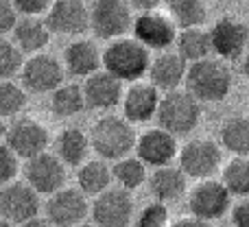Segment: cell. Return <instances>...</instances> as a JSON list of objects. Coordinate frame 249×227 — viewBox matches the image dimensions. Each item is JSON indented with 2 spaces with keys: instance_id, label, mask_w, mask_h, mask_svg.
<instances>
[{
  "instance_id": "1",
  "label": "cell",
  "mask_w": 249,
  "mask_h": 227,
  "mask_svg": "<svg viewBox=\"0 0 249 227\" xmlns=\"http://www.w3.org/2000/svg\"><path fill=\"white\" fill-rule=\"evenodd\" d=\"M186 92L199 103H219L232 90V70L221 59H208L190 64L186 72Z\"/></svg>"
},
{
  "instance_id": "2",
  "label": "cell",
  "mask_w": 249,
  "mask_h": 227,
  "mask_svg": "<svg viewBox=\"0 0 249 227\" xmlns=\"http://www.w3.org/2000/svg\"><path fill=\"white\" fill-rule=\"evenodd\" d=\"M151 55L140 42L133 37H123L112 42L103 51V70L118 81L138 83L144 74H149Z\"/></svg>"
},
{
  "instance_id": "3",
  "label": "cell",
  "mask_w": 249,
  "mask_h": 227,
  "mask_svg": "<svg viewBox=\"0 0 249 227\" xmlns=\"http://www.w3.org/2000/svg\"><path fill=\"white\" fill-rule=\"evenodd\" d=\"M136 140L138 136L131 122L121 116H103L96 120L90 131V146L103 159L112 162L129 157V153L136 149Z\"/></svg>"
},
{
  "instance_id": "4",
  "label": "cell",
  "mask_w": 249,
  "mask_h": 227,
  "mask_svg": "<svg viewBox=\"0 0 249 227\" xmlns=\"http://www.w3.org/2000/svg\"><path fill=\"white\" fill-rule=\"evenodd\" d=\"M155 120L158 127L171 136H186L195 131L201 120V103L186 90L168 92L160 99Z\"/></svg>"
},
{
  "instance_id": "5",
  "label": "cell",
  "mask_w": 249,
  "mask_h": 227,
  "mask_svg": "<svg viewBox=\"0 0 249 227\" xmlns=\"http://www.w3.org/2000/svg\"><path fill=\"white\" fill-rule=\"evenodd\" d=\"M177 162H179V171L186 177L197 181L212 179V175L221 171L223 164V151L214 140H190L181 146V151L177 153Z\"/></svg>"
},
{
  "instance_id": "6",
  "label": "cell",
  "mask_w": 249,
  "mask_h": 227,
  "mask_svg": "<svg viewBox=\"0 0 249 227\" xmlns=\"http://www.w3.org/2000/svg\"><path fill=\"white\" fill-rule=\"evenodd\" d=\"M133 26V13L123 0H96L90 4V29L96 37L116 42Z\"/></svg>"
},
{
  "instance_id": "7",
  "label": "cell",
  "mask_w": 249,
  "mask_h": 227,
  "mask_svg": "<svg viewBox=\"0 0 249 227\" xmlns=\"http://www.w3.org/2000/svg\"><path fill=\"white\" fill-rule=\"evenodd\" d=\"M42 210L39 194L26 181H11L0 188V219L11 225H24L26 221L37 219Z\"/></svg>"
},
{
  "instance_id": "8",
  "label": "cell",
  "mask_w": 249,
  "mask_h": 227,
  "mask_svg": "<svg viewBox=\"0 0 249 227\" xmlns=\"http://www.w3.org/2000/svg\"><path fill=\"white\" fill-rule=\"evenodd\" d=\"M133 39L140 42L146 51H160L164 52L171 48L177 39V26L168 17V13L162 11H149L138 13L133 17Z\"/></svg>"
},
{
  "instance_id": "9",
  "label": "cell",
  "mask_w": 249,
  "mask_h": 227,
  "mask_svg": "<svg viewBox=\"0 0 249 227\" xmlns=\"http://www.w3.org/2000/svg\"><path fill=\"white\" fill-rule=\"evenodd\" d=\"M210 46L216 59L236 61L247 52L249 46V26L236 17H221L210 31Z\"/></svg>"
},
{
  "instance_id": "10",
  "label": "cell",
  "mask_w": 249,
  "mask_h": 227,
  "mask_svg": "<svg viewBox=\"0 0 249 227\" xmlns=\"http://www.w3.org/2000/svg\"><path fill=\"white\" fill-rule=\"evenodd\" d=\"M230 203H232V197H230L228 188L223 186V181H199L188 192L190 214L199 221H206V223L221 219L230 210Z\"/></svg>"
},
{
  "instance_id": "11",
  "label": "cell",
  "mask_w": 249,
  "mask_h": 227,
  "mask_svg": "<svg viewBox=\"0 0 249 227\" xmlns=\"http://www.w3.org/2000/svg\"><path fill=\"white\" fill-rule=\"evenodd\" d=\"M7 146L18 155V159H33L37 155L46 153L48 146V131L42 122L33 118H13V122L7 127Z\"/></svg>"
},
{
  "instance_id": "12",
  "label": "cell",
  "mask_w": 249,
  "mask_h": 227,
  "mask_svg": "<svg viewBox=\"0 0 249 227\" xmlns=\"http://www.w3.org/2000/svg\"><path fill=\"white\" fill-rule=\"evenodd\" d=\"M94 227H129L133 221V199L131 192L123 188H109L94 197L90 208Z\"/></svg>"
},
{
  "instance_id": "13",
  "label": "cell",
  "mask_w": 249,
  "mask_h": 227,
  "mask_svg": "<svg viewBox=\"0 0 249 227\" xmlns=\"http://www.w3.org/2000/svg\"><path fill=\"white\" fill-rule=\"evenodd\" d=\"M22 83L26 90L35 92V94H46V92H55L64 86V64L59 59H55L53 55H33L24 61L20 70Z\"/></svg>"
},
{
  "instance_id": "14",
  "label": "cell",
  "mask_w": 249,
  "mask_h": 227,
  "mask_svg": "<svg viewBox=\"0 0 249 227\" xmlns=\"http://www.w3.org/2000/svg\"><path fill=\"white\" fill-rule=\"evenodd\" d=\"M90 214L88 197L79 188H61L46 203V219L53 227H77Z\"/></svg>"
},
{
  "instance_id": "15",
  "label": "cell",
  "mask_w": 249,
  "mask_h": 227,
  "mask_svg": "<svg viewBox=\"0 0 249 227\" xmlns=\"http://www.w3.org/2000/svg\"><path fill=\"white\" fill-rule=\"evenodd\" d=\"M48 31L59 35H81L90 29V7L81 0H55L44 16Z\"/></svg>"
},
{
  "instance_id": "16",
  "label": "cell",
  "mask_w": 249,
  "mask_h": 227,
  "mask_svg": "<svg viewBox=\"0 0 249 227\" xmlns=\"http://www.w3.org/2000/svg\"><path fill=\"white\" fill-rule=\"evenodd\" d=\"M26 184L37 194H55L66 184V166L55 153H42L24 166Z\"/></svg>"
},
{
  "instance_id": "17",
  "label": "cell",
  "mask_w": 249,
  "mask_h": 227,
  "mask_svg": "<svg viewBox=\"0 0 249 227\" xmlns=\"http://www.w3.org/2000/svg\"><path fill=\"white\" fill-rule=\"evenodd\" d=\"M177 153H179V149H177L175 136L166 133L160 127L140 133L136 140V157L144 166L151 168L171 166L173 159L177 157Z\"/></svg>"
},
{
  "instance_id": "18",
  "label": "cell",
  "mask_w": 249,
  "mask_h": 227,
  "mask_svg": "<svg viewBox=\"0 0 249 227\" xmlns=\"http://www.w3.org/2000/svg\"><path fill=\"white\" fill-rule=\"evenodd\" d=\"M83 99H86V107L99 109V112H107L114 109L118 103H123V83L107 74L105 70H99L96 74L86 79L81 86Z\"/></svg>"
},
{
  "instance_id": "19",
  "label": "cell",
  "mask_w": 249,
  "mask_h": 227,
  "mask_svg": "<svg viewBox=\"0 0 249 227\" xmlns=\"http://www.w3.org/2000/svg\"><path fill=\"white\" fill-rule=\"evenodd\" d=\"M186 72H188V64L177 52H171V51L160 52L155 59H151V66H149L151 86L158 92L162 90L166 94L179 90V86L186 81Z\"/></svg>"
},
{
  "instance_id": "20",
  "label": "cell",
  "mask_w": 249,
  "mask_h": 227,
  "mask_svg": "<svg viewBox=\"0 0 249 227\" xmlns=\"http://www.w3.org/2000/svg\"><path fill=\"white\" fill-rule=\"evenodd\" d=\"M103 66V52L96 48L94 42L90 39H77L68 44L64 51V70L72 77H92Z\"/></svg>"
},
{
  "instance_id": "21",
  "label": "cell",
  "mask_w": 249,
  "mask_h": 227,
  "mask_svg": "<svg viewBox=\"0 0 249 227\" xmlns=\"http://www.w3.org/2000/svg\"><path fill=\"white\" fill-rule=\"evenodd\" d=\"M160 92L151 83H133L123 96L124 120L129 122H146L158 114Z\"/></svg>"
},
{
  "instance_id": "22",
  "label": "cell",
  "mask_w": 249,
  "mask_h": 227,
  "mask_svg": "<svg viewBox=\"0 0 249 227\" xmlns=\"http://www.w3.org/2000/svg\"><path fill=\"white\" fill-rule=\"evenodd\" d=\"M149 190L153 194V199L158 203H171L177 201L186 194V188H188V177L179 171V166H162L155 168L149 175Z\"/></svg>"
},
{
  "instance_id": "23",
  "label": "cell",
  "mask_w": 249,
  "mask_h": 227,
  "mask_svg": "<svg viewBox=\"0 0 249 227\" xmlns=\"http://www.w3.org/2000/svg\"><path fill=\"white\" fill-rule=\"evenodd\" d=\"M90 149V138L77 127L64 129L55 140V155L64 166H83Z\"/></svg>"
},
{
  "instance_id": "24",
  "label": "cell",
  "mask_w": 249,
  "mask_h": 227,
  "mask_svg": "<svg viewBox=\"0 0 249 227\" xmlns=\"http://www.w3.org/2000/svg\"><path fill=\"white\" fill-rule=\"evenodd\" d=\"M48 39H51V31L42 17H20L13 29V44L22 52L39 55Z\"/></svg>"
},
{
  "instance_id": "25",
  "label": "cell",
  "mask_w": 249,
  "mask_h": 227,
  "mask_svg": "<svg viewBox=\"0 0 249 227\" xmlns=\"http://www.w3.org/2000/svg\"><path fill=\"white\" fill-rule=\"evenodd\" d=\"M112 168L101 159H92L79 166L77 171V184L86 197H99L105 190L112 188Z\"/></svg>"
},
{
  "instance_id": "26",
  "label": "cell",
  "mask_w": 249,
  "mask_h": 227,
  "mask_svg": "<svg viewBox=\"0 0 249 227\" xmlns=\"http://www.w3.org/2000/svg\"><path fill=\"white\" fill-rule=\"evenodd\" d=\"M221 146L234 157H249V118L232 116L221 124L219 131Z\"/></svg>"
},
{
  "instance_id": "27",
  "label": "cell",
  "mask_w": 249,
  "mask_h": 227,
  "mask_svg": "<svg viewBox=\"0 0 249 227\" xmlns=\"http://www.w3.org/2000/svg\"><path fill=\"white\" fill-rule=\"evenodd\" d=\"M177 46V55L186 61V64H197L210 57L212 46H210V35L203 29H188V31H179L175 39Z\"/></svg>"
},
{
  "instance_id": "28",
  "label": "cell",
  "mask_w": 249,
  "mask_h": 227,
  "mask_svg": "<svg viewBox=\"0 0 249 227\" xmlns=\"http://www.w3.org/2000/svg\"><path fill=\"white\" fill-rule=\"evenodd\" d=\"M166 7L168 17L181 31L201 29L208 20V4L201 2V0H171Z\"/></svg>"
},
{
  "instance_id": "29",
  "label": "cell",
  "mask_w": 249,
  "mask_h": 227,
  "mask_svg": "<svg viewBox=\"0 0 249 227\" xmlns=\"http://www.w3.org/2000/svg\"><path fill=\"white\" fill-rule=\"evenodd\" d=\"M51 109L59 118H72L86 109V99L83 90L77 83H64L59 90L53 92L51 96Z\"/></svg>"
},
{
  "instance_id": "30",
  "label": "cell",
  "mask_w": 249,
  "mask_h": 227,
  "mask_svg": "<svg viewBox=\"0 0 249 227\" xmlns=\"http://www.w3.org/2000/svg\"><path fill=\"white\" fill-rule=\"evenodd\" d=\"M223 186L230 197L249 199V157H234L225 164Z\"/></svg>"
},
{
  "instance_id": "31",
  "label": "cell",
  "mask_w": 249,
  "mask_h": 227,
  "mask_svg": "<svg viewBox=\"0 0 249 227\" xmlns=\"http://www.w3.org/2000/svg\"><path fill=\"white\" fill-rule=\"evenodd\" d=\"M112 177L121 184L123 190H127V192L140 188V186L149 179V175H146V166L138 157L118 159V162L112 166Z\"/></svg>"
},
{
  "instance_id": "32",
  "label": "cell",
  "mask_w": 249,
  "mask_h": 227,
  "mask_svg": "<svg viewBox=\"0 0 249 227\" xmlns=\"http://www.w3.org/2000/svg\"><path fill=\"white\" fill-rule=\"evenodd\" d=\"M26 107V92L13 81H0V118H20Z\"/></svg>"
},
{
  "instance_id": "33",
  "label": "cell",
  "mask_w": 249,
  "mask_h": 227,
  "mask_svg": "<svg viewBox=\"0 0 249 227\" xmlns=\"http://www.w3.org/2000/svg\"><path fill=\"white\" fill-rule=\"evenodd\" d=\"M24 66L22 59V51L13 44V39L0 37V79L2 81H11Z\"/></svg>"
},
{
  "instance_id": "34",
  "label": "cell",
  "mask_w": 249,
  "mask_h": 227,
  "mask_svg": "<svg viewBox=\"0 0 249 227\" xmlns=\"http://www.w3.org/2000/svg\"><path fill=\"white\" fill-rule=\"evenodd\" d=\"M133 227H171L168 223V208L164 203H149L142 208L138 219L133 221Z\"/></svg>"
},
{
  "instance_id": "35",
  "label": "cell",
  "mask_w": 249,
  "mask_h": 227,
  "mask_svg": "<svg viewBox=\"0 0 249 227\" xmlns=\"http://www.w3.org/2000/svg\"><path fill=\"white\" fill-rule=\"evenodd\" d=\"M18 175V155L7 144H0V188L9 186Z\"/></svg>"
},
{
  "instance_id": "36",
  "label": "cell",
  "mask_w": 249,
  "mask_h": 227,
  "mask_svg": "<svg viewBox=\"0 0 249 227\" xmlns=\"http://www.w3.org/2000/svg\"><path fill=\"white\" fill-rule=\"evenodd\" d=\"M13 7L22 17H39L48 13L51 2L48 0H13Z\"/></svg>"
},
{
  "instance_id": "37",
  "label": "cell",
  "mask_w": 249,
  "mask_h": 227,
  "mask_svg": "<svg viewBox=\"0 0 249 227\" xmlns=\"http://www.w3.org/2000/svg\"><path fill=\"white\" fill-rule=\"evenodd\" d=\"M18 20L20 17L13 7V0H0V37H4L9 31L16 29Z\"/></svg>"
},
{
  "instance_id": "38",
  "label": "cell",
  "mask_w": 249,
  "mask_h": 227,
  "mask_svg": "<svg viewBox=\"0 0 249 227\" xmlns=\"http://www.w3.org/2000/svg\"><path fill=\"white\" fill-rule=\"evenodd\" d=\"M232 223L234 227H249V199H241L232 208Z\"/></svg>"
},
{
  "instance_id": "39",
  "label": "cell",
  "mask_w": 249,
  "mask_h": 227,
  "mask_svg": "<svg viewBox=\"0 0 249 227\" xmlns=\"http://www.w3.org/2000/svg\"><path fill=\"white\" fill-rule=\"evenodd\" d=\"M171 227H212V225L206 223V221L195 219V216H184V219H177Z\"/></svg>"
},
{
  "instance_id": "40",
  "label": "cell",
  "mask_w": 249,
  "mask_h": 227,
  "mask_svg": "<svg viewBox=\"0 0 249 227\" xmlns=\"http://www.w3.org/2000/svg\"><path fill=\"white\" fill-rule=\"evenodd\" d=\"M20 227H53V223H51L48 219H42V216H37V219L26 221V223L20 225Z\"/></svg>"
},
{
  "instance_id": "41",
  "label": "cell",
  "mask_w": 249,
  "mask_h": 227,
  "mask_svg": "<svg viewBox=\"0 0 249 227\" xmlns=\"http://www.w3.org/2000/svg\"><path fill=\"white\" fill-rule=\"evenodd\" d=\"M243 72H245V77H249V51L243 55Z\"/></svg>"
},
{
  "instance_id": "42",
  "label": "cell",
  "mask_w": 249,
  "mask_h": 227,
  "mask_svg": "<svg viewBox=\"0 0 249 227\" xmlns=\"http://www.w3.org/2000/svg\"><path fill=\"white\" fill-rule=\"evenodd\" d=\"M4 136H7V124H4L2 118H0V140H2Z\"/></svg>"
},
{
  "instance_id": "43",
  "label": "cell",
  "mask_w": 249,
  "mask_h": 227,
  "mask_svg": "<svg viewBox=\"0 0 249 227\" xmlns=\"http://www.w3.org/2000/svg\"><path fill=\"white\" fill-rule=\"evenodd\" d=\"M0 227H13L11 223H7V221H2V219H0Z\"/></svg>"
},
{
  "instance_id": "44",
  "label": "cell",
  "mask_w": 249,
  "mask_h": 227,
  "mask_svg": "<svg viewBox=\"0 0 249 227\" xmlns=\"http://www.w3.org/2000/svg\"><path fill=\"white\" fill-rule=\"evenodd\" d=\"M77 227H94V225H88V223H81V225H77Z\"/></svg>"
}]
</instances>
